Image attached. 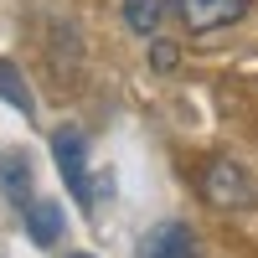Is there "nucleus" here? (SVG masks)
I'll use <instances>...</instances> for the list:
<instances>
[{
	"label": "nucleus",
	"mask_w": 258,
	"mask_h": 258,
	"mask_svg": "<svg viewBox=\"0 0 258 258\" xmlns=\"http://www.w3.org/2000/svg\"><path fill=\"white\" fill-rule=\"evenodd\" d=\"M52 155H57V170H62V181H68V191L83 202V207H98V191H109V186H93L88 181V140L78 135V129H57L52 135Z\"/></svg>",
	"instance_id": "f257e3e1"
},
{
	"label": "nucleus",
	"mask_w": 258,
	"mask_h": 258,
	"mask_svg": "<svg viewBox=\"0 0 258 258\" xmlns=\"http://www.w3.org/2000/svg\"><path fill=\"white\" fill-rule=\"evenodd\" d=\"M202 191H207L212 207L232 212V207H248V202H253V176H248L232 155H217V160L202 170Z\"/></svg>",
	"instance_id": "f03ea898"
},
{
	"label": "nucleus",
	"mask_w": 258,
	"mask_h": 258,
	"mask_svg": "<svg viewBox=\"0 0 258 258\" xmlns=\"http://www.w3.org/2000/svg\"><path fill=\"white\" fill-rule=\"evenodd\" d=\"M253 0H176V11L191 31H217V26H232Z\"/></svg>",
	"instance_id": "7ed1b4c3"
},
{
	"label": "nucleus",
	"mask_w": 258,
	"mask_h": 258,
	"mask_svg": "<svg viewBox=\"0 0 258 258\" xmlns=\"http://www.w3.org/2000/svg\"><path fill=\"white\" fill-rule=\"evenodd\" d=\"M135 258H197V238H191L186 222H160V227L145 232Z\"/></svg>",
	"instance_id": "20e7f679"
},
{
	"label": "nucleus",
	"mask_w": 258,
	"mask_h": 258,
	"mask_svg": "<svg viewBox=\"0 0 258 258\" xmlns=\"http://www.w3.org/2000/svg\"><path fill=\"white\" fill-rule=\"evenodd\" d=\"M21 217H26V238H31L36 248H52V243L62 238V207H57L52 197H31L26 207H21Z\"/></svg>",
	"instance_id": "39448f33"
},
{
	"label": "nucleus",
	"mask_w": 258,
	"mask_h": 258,
	"mask_svg": "<svg viewBox=\"0 0 258 258\" xmlns=\"http://www.w3.org/2000/svg\"><path fill=\"white\" fill-rule=\"evenodd\" d=\"M0 197L11 207H26L36 191H31V165L21 150H0Z\"/></svg>",
	"instance_id": "423d86ee"
},
{
	"label": "nucleus",
	"mask_w": 258,
	"mask_h": 258,
	"mask_svg": "<svg viewBox=\"0 0 258 258\" xmlns=\"http://www.w3.org/2000/svg\"><path fill=\"white\" fill-rule=\"evenodd\" d=\"M124 26L135 36H160L165 26V0H124Z\"/></svg>",
	"instance_id": "0eeeda50"
},
{
	"label": "nucleus",
	"mask_w": 258,
	"mask_h": 258,
	"mask_svg": "<svg viewBox=\"0 0 258 258\" xmlns=\"http://www.w3.org/2000/svg\"><path fill=\"white\" fill-rule=\"evenodd\" d=\"M0 98L11 103V109H21V114H31V88H26V78H21L11 62H0Z\"/></svg>",
	"instance_id": "6e6552de"
},
{
	"label": "nucleus",
	"mask_w": 258,
	"mask_h": 258,
	"mask_svg": "<svg viewBox=\"0 0 258 258\" xmlns=\"http://www.w3.org/2000/svg\"><path fill=\"white\" fill-rule=\"evenodd\" d=\"M150 68L170 73V68H176V47H170V41H150Z\"/></svg>",
	"instance_id": "1a4fd4ad"
},
{
	"label": "nucleus",
	"mask_w": 258,
	"mask_h": 258,
	"mask_svg": "<svg viewBox=\"0 0 258 258\" xmlns=\"http://www.w3.org/2000/svg\"><path fill=\"white\" fill-rule=\"evenodd\" d=\"M73 258H93V253H73Z\"/></svg>",
	"instance_id": "9d476101"
}]
</instances>
